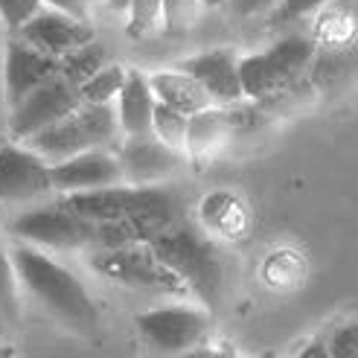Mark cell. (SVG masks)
Here are the masks:
<instances>
[{
	"instance_id": "obj_1",
	"label": "cell",
	"mask_w": 358,
	"mask_h": 358,
	"mask_svg": "<svg viewBox=\"0 0 358 358\" xmlns=\"http://www.w3.org/2000/svg\"><path fill=\"white\" fill-rule=\"evenodd\" d=\"M9 254L15 262L17 280H21V289H27L50 317H56L62 327H67L76 335L91 338L99 332L102 315L96 300L67 265H62L56 257H50L47 250L24 242H17Z\"/></svg>"
},
{
	"instance_id": "obj_2",
	"label": "cell",
	"mask_w": 358,
	"mask_h": 358,
	"mask_svg": "<svg viewBox=\"0 0 358 358\" xmlns=\"http://www.w3.org/2000/svg\"><path fill=\"white\" fill-rule=\"evenodd\" d=\"M149 245L157 259L184 280L189 294L199 297L204 309L213 312L222 306L227 289V259L216 236H210L199 222L187 216L155 236Z\"/></svg>"
},
{
	"instance_id": "obj_3",
	"label": "cell",
	"mask_w": 358,
	"mask_h": 358,
	"mask_svg": "<svg viewBox=\"0 0 358 358\" xmlns=\"http://www.w3.org/2000/svg\"><path fill=\"white\" fill-rule=\"evenodd\" d=\"M312 41L309 82L315 94H344L358 79V0H329L315 17Z\"/></svg>"
},
{
	"instance_id": "obj_4",
	"label": "cell",
	"mask_w": 358,
	"mask_h": 358,
	"mask_svg": "<svg viewBox=\"0 0 358 358\" xmlns=\"http://www.w3.org/2000/svg\"><path fill=\"white\" fill-rule=\"evenodd\" d=\"M120 117L117 105H91L82 102L79 108L59 120L56 125H50L41 134H35L27 140V146L32 152H38L50 166L64 164V160L76 157L82 152L91 149H105L108 143H117L120 137Z\"/></svg>"
},
{
	"instance_id": "obj_5",
	"label": "cell",
	"mask_w": 358,
	"mask_h": 358,
	"mask_svg": "<svg viewBox=\"0 0 358 358\" xmlns=\"http://www.w3.org/2000/svg\"><path fill=\"white\" fill-rule=\"evenodd\" d=\"M87 265H91V271L96 277L120 285V289H129V292L175 294V297L189 294L184 280L157 259L149 242L91 250V254H87Z\"/></svg>"
},
{
	"instance_id": "obj_6",
	"label": "cell",
	"mask_w": 358,
	"mask_h": 358,
	"mask_svg": "<svg viewBox=\"0 0 358 358\" xmlns=\"http://www.w3.org/2000/svg\"><path fill=\"white\" fill-rule=\"evenodd\" d=\"M312 59H315L312 35H285V38H280L262 52H248V56L239 59L245 99L262 102L271 94L282 91V87L306 79Z\"/></svg>"
},
{
	"instance_id": "obj_7",
	"label": "cell",
	"mask_w": 358,
	"mask_h": 358,
	"mask_svg": "<svg viewBox=\"0 0 358 358\" xmlns=\"http://www.w3.org/2000/svg\"><path fill=\"white\" fill-rule=\"evenodd\" d=\"M9 234L32 248H41L47 254L52 250H85L91 254L99 245V224L87 222L76 213H70L59 199L32 204L29 210L17 213L9 224Z\"/></svg>"
},
{
	"instance_id": "obj_8",
	"label": "cell",
	"mask_w": 358,
	"mask_h": 358,
	"mask_svg": "<svg viewBox=\"0 0 358 358\" xmlns=\"http://www.w3.org/2000/svg\"><path fill=\"white\" fill-rule=\"evenodd\" d=\"M56 199L76 216L94 222V224H111L140 216L146 210L157 207H169V204H181L184 195L178 192L175 184L164 187H108V189H96V192H76V195H56Z\"/></svg>"
},
{
	"instance_id": "obj_9",
	"label": "cell",
	"mask_w": 358,
	"mask_h": 358,
	"mask_svg": "<svg viewBox=\"0 0 358 358\" xmlns=\"http://www.w3.org/2000/svg\"><path fill=\"white\" fill-rule=\"evenodd\" d=\"M134 327L155 352L184 355L204 347L213 329V312L192 303H169V306L140 312L134 317Z\"/></svg>"
},
{
	"instance_id": "obj_10",
	"label": "cell",
	"mask_w": 358,
	"mask_h": 358,
	"mask_svg": "<svg viewBox=\"0 0 358 358\" xmlns=\"http://www.w3.org/2000/svg\"><path fill=\"white\" fill-rule=\"evenodd\" d=\"M52 192V166L32 152L27 143H6L0 146V204L24 207L50 199Z\"/></svg>"
},
{
	"instance_id": "obj_11",
	"label": "cell",
	"mask_w": 358,
	"mask_h": 358,
	"mask_svg": "<svg viewBox=\"0 0 358 358\" xmlns=\"http://www.w3.org/2000/svg\"><path fill=\"white\" fill-rule=\"evenodd\" d=\"M120 166H122V184L129 187H164L172 184L187 166V152H178L166 146L155 134L125 137L120 143Z\"/></svg>"
},
{
	"instance_id": "obj_12",
	"label": "cell",
	"mask_w": 358,
	"mask_h": 358,
	"mask_svg": "<svg viewBox=\"0 0 358 358\" xmlns=\"http://www.w3.org/2000/svg\"><path fill=\"white\" fill-rule=\"evenodd\" d=\"M82 105V94L76 85H70L64 76L47 82L35 94H29L21 105L12 108L9 117V131L15 140H29L35 134H41L50 125H56L59 120L70 117Z\"/></svg>"
},
{
	"instance_id": "obj_13",
	"label": "cell",
	"mask_w": 358,
	"mask_h": 358,
	"mask_svg": "<svg viewBox=\"0 0 358 358\" xmlns=\"http://www.w3.org/2000/svg\"><path fill=\"white\" fill-rule=\"evenodd\" d=\"M62 76V59H52L47 52L35 50L17 35L6 41V64H3V85H6V105L15 108L29 94H35L47 82Z\"/></svg>"
},
{
	"instance_id": "obj_14",
	"label": "cell",
	"mask_w": 358,
	"mask_h": 358,
	"mask_svg": "<svg viewBox=\"0 0 358 358\" xmlns=\"http://www.w3.org/2000/svg\"><path fill=\"white\" fill-rule=\"evenodd\" d=\"M175 67L184 70L187 76H192L210 94V99L222 105V108L239 105L245 99L242 76H239V56L234 50H227V47L207 50V52H199V56L178 62Z\"/></svg>"
},
{
	"instance_id": "obj_15",
	"label": "cell",
	"mask_w": 358,
	"mask_h": 358,
	"mask_svg": "<svg viewBox=\"0 0 358 358\" xmlns=\"http://www.w3.org/2000/svg\"><path fill=\"white\" fill-rule=\"evenodd\" d=\"M122 184L120 157L108 149H91L64 164L52 166V192L56 195H76V192H96Z\"/></svg>"
},
{
	"instance_id": "obj_16",
	"label": "cell",
	"mask_w": 358,
	"mask_h": 358,
	"mask_svg": "<svg viewBox=\"0 0 358 358\" xmlns=\"http://www.w3.org/2000/svg\"><path fill=\"white\" fill-rule=\"evenodd\" d=\"M17 38H24L35 50L47 52L52 59H64L70 52H76L79 47L96 41V29L87 21H76L64 12L56 9H41L32 21L17 32Z\"/></svg>"
},
{
	"instance_id": "obj_17",
	"label": "cell",
	"mask_w": 358,
	"mask_h": 358,
	"mask_svg": "<svg viewBox=\"0 0 358 358\" xmlns=\"http://www.w3.org/2000/svg\"><path fill=\"white\" fill-rule=\"evenodd\" d=\"M155 108H157V99H155L149 76L137 67H129V79H125L122 91L117 96V117H120L122 134L125 137L152 134Z\"/></svg>"
},
{
	"instance_id": "obj_18",
	"label": "cell",
	"mask_w": 358,
	"mask_h": 358,
	"mask_svg": "<svg viewBox=\"0 0 358 358\" xmlns=\"http://www.w3.org/2000/svg\"><path fill=\"white\" fill-rule=\"evenodd\" d=\"M149 82H152L155 99L160 105H166V108L184 114V117H195V114H201V111L216 105L199 82H195L192 76H187L184 70H178V67L157 70V73L149 76Z\"/></svg>"
},
{
	"instance_id": "obj_19",
	"label": "cell",
	"mask_w": 358,
	"mask_h": 358,
	"mask_svg": "<svg viewBox=\"0 0 358 358\" xmlns=\"http://www.w3.org/2000/svg\"><path fill=\"white\" fill-rule=\"evenodd\" d=\"M210 236H224V239H242L248 236L250 227V213L239 195L219 189L207 195L201 201V222H199Z\"/></svg>"
},
{
	"instance_id": "obj_20",
	"label": "cell",
	"mask_w": 358,
	"mask_h": 358,
	"mask_svg": "<svg viewBox=\"0 0 358 358\" xmlns=\"http://www.w3.org/2000/svg\"><path fill=\"white\" fill-rule=\"evenodd\" d=\"M234 111L213 105V108L189 117V129H187V157H204L216 146L227 140V134L234 131Z\"/></svg>"
},
{
	"instance_id": "obj_21",
	"label": "cell",
	"mask_w": 358,
	"mask_h": 358,
	"mask_svg": "<svg viewBox=\"0 0 358 358\" xmlns=\"http://www.w3.org/2000/svg\"><path fill=\"white\" fill-rule=\"evenodd\" d=\"M105 64H111L108 50H105V44H99V41H91V44H85L76 52H70V56L62 59V76L70 85L82 87L85 82H91Z\"/></svg>"
},
{
	"instance_id": "obj_22",
	"label": "cell",
	"mask_w": 358,
	"mask_h": 358,
	"mask_svg": "<svg viewBox=\"0 0 358 358\" xmlns=\"http://www.w3.org/2000/svg\"><path fill=\"white\" fill-rule=\"evenodd\" d=\"M21 320V280L12 254L0 245V327H15Z\"/></svg>"
},
{
	"instance_id": "obj_23",
	"label": "cell",
	"mask_w": 358,
	"mask_h": 358,
	"mask_svg": "<svg viewBox=\"0 0 358 358\" xmlns=\"http://www.w3.org/2000/svg\"><path fill=\"white\" fill-rule=\"evenodd\" d=\"M125 79H129V67L125 64H105L99 73L91 79V82H85L79 87V94H82V102H91V105H114L120 91H122V85Z\"/></svg>"
},
{
	"instance_id": "obj_24",
	"label": "cell",
	"mask_w": 358,
	"mask_h": 358,
	"mask_svg": "<svg viewBox=\"0 0 358 358\" xmlns=\"http://www.w3.org/2000/svg\"><path fill=\"white\" fill-rule=\"evenodd\" d=\"M125 15H129V24H125L129 38H134V41L149 38V35L164 24V0H131V6Z\"/></svg>"
},
{
	"instance_id": "obj_25",
	"label": "cell",
	"mask_w": 358,
	"mask_h": 358,
	"mask_svg": "<svg viewBox=\"0 0 358 358\" xmlns=\"http://www.w3.org/2000/svg\"><path fill=\"white\" fill-rule=\"evenodd\" d=\"M187 129H189V117L178 114V111L157 102L155 120H152V134L157 140H164L166 146H172L178 152H187Z\"/></svg>"
},
{
	"instance_id": "obj_26",
	"label": "cell",
	"mask_w": 358,
	"mask_h": 358,
	"mask_svg": "<svg viewBox=\"0 0 358 358\" xmlns=\"http://www.w3.org/2000/svg\"><path fill=\"white\" fill-rule=\"evenodd\" d=\"M201 0H164V29L169 35H184L199 21Z\"/></svg>"
},
{
	"instance_id": "obj_27",
	"label": "cell",
	"mask_w": 358,
	"mask_h": 358,
	"mask_svg": "<svg viewBox=\"0 0 358 358\" xmlns=\"http://www.w3.org/2000/svg\"><path fill=\"white\" fill-rule=\"evenodd\" d=\"M41 9L44 0H0V21L9 29V35H17Z\"/></svg>"
},
{
	"instance_id": "obj_28",
	"label": "cell",
	"mask_w": 358,
	"mask_h": 358,
	"mask_svg": "<svg viewBox=\"0 0 358 358\" xmlns=\"http://www.w3.org/2000/svg\"><path fill=\"white\" fill-rule=\"evenodd\" d=\"M329 0H280V6L265 17L268 27H282V24H294L303 21L309 15H317Z\"/></svg>"
},
{
	"instance_id": "obj_29",
	"label": "cell",
	"mask_w": 358,
	"mask_h": 358,
	"mask_svg": "<svg viewBox=\"0 0 358 358\" xmlns=\"http://www.w3.org/2000/svg\"><path fill=\"white\" fill-rule=\"evenodd\" d=\"M327 344H329L332 358H358V320L338 327Z\"/></svg>"
},
{
	"instance_id": "obj_30",
	"label": "cell",
	"mask_w": 358,
	"mask_h": 358,
	"mask_svg": "<svg viewBox=\"0 0 358 358\" xmlns=\"http://www.w3.org/2000/svg\"><path fill=\"white\" fill-rule=\"evenodd\" d=\"M91 3L94 0H44L47 9H56V12H64L76 21H87L91 24Z\"/></svg>"
},
{
	"instance_id": "obj_31",
	"label": "cell",
	"mask_w": 358,
	"mask_h": 358,
	"mask_svg": "<svg viewBox=\"0 0 358 358\" xmlns=\"http://www.w3.org/2000/svg\"><path fill=\"white\" fill-rule=\"evenodd\" d=\"M277 6H280V0H234V3H230V9L242 17H254V15L268 17Z\"/></svg>"
},
{
	"instance_id": "obj_32",
	"label": "cell",
	"mask_w": 358,
	"mask_h": 358,
	"mask_svg": "<svg viewBox=\"0 0 358 358\" xmlns=\"http://www.w3.org/2000/svg\"><path fill=\"white\" fill-rule=\"evenodd\" d=\"M297 358H332V352H329L327 341H312V344H306L297 352Z\"/></svg>"
},
{
	"instance_id": "obj_33",
	"label": "cell",
	"mask_w": 358,
	"mask_h": 358,
	"mask_svg": "<svg viewBox=\"0 0 358 358\" xmlns=\"http://www.w3.org/2000/svg\"><path fill=\"white\" fill-rule=\"evenodd\" d=\"M105 6H108L111 12H129L131 0H105Z\"/></svg>"
},
{
	"instance_id": "obj_34",
	"label": "cell",
	"mask_w": 358,
	"mask_h": 358,
	"mask_svg": "<svg viewBox=\"0 0 358 358\" xmlns=\"http://www.w3.org/2000/svg\"><path fill=\"white\" fill-rule=\"evenodd\" d=\"M0 358H17L12 344H0Z\"/></svg>"
},
{
	"instance_id": "obj_35",
	"label": "cell",
	"mask_w": 358,
	"mask_h": 358,
	"mask_svg": "<svg viewBox=\"0 0 358 358\" xmlns=\"http://www.w3.org/2000/svg\"><path fill=\"white\" fill-rule=\"evenodd\" d=\"M207 6H224V3H234V0H201Z\"/></svg>"
}]
</instances>
